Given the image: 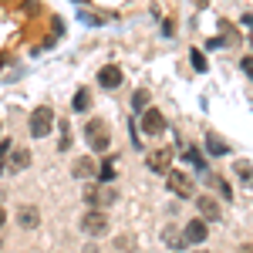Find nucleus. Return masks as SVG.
Wrapping results in <instances>:
<instances>
[{"instance_id":"f257e3e1","label":"nucleus","mask_w":253,"mask_h":253,"mask_svg":"<svg viewBox=\"0 0 253 253\" xmlns=\"http://www.w3.org/2000/svg\"><path fill=\"white\" fill-rule=\"evenodd\" d=\"M84 203H88L91 210H105V206L115 203V189H112V186H88V189H84Z\"/></svg>"},{"instance_id":"f03ea898","label":"nucleus","mask_w":253,"mask_h":253,"mask_svg":"<svg viewBox=\"0 0 253 253\" xmlns=\"http://www.w3.org/2000/svg\"><path fill=\"white\" fill-rule=\"evenodd\" d=\"M51 125H54V112H51L47 105L34 108V115H31V135H34V138H44L47 132H51Z\"/></svg>"},{"instance_id":"7ed1b4c3","label":"nucleus","mask_w":253,"mask_h":253,"mask_svg":"<svg viewBox=\"0 0 253 253\" xmlns=\"http://www.w3.org/2000/svg\"><path fill=\"white\" fill-rule=\"evenodd\" d=\"M84 135H88V145H91L95 152H105V149H108V125H105L101 118H95V122H88Z\"/></svg>"},{"instance_id":"20e7f679","label":"nucleus","mask_w":253,"mask_h":253,"mask_svg":"<svg viewBox=\"0 0 253 253\" xmlns=\"http://www.w3.org/2000/svg\"><path fill=\"white\" fill-rule=\"evenodd\" d=\"M81 230H84L88 236L108 233V216H105V210H88V216L81 219Z\"/></svg>"},{"instance_id":"39448f33","label":"nucleus","mask_w":253,"mask_h":253,"mask_svg":"<svg viewBox=\"0 0 253 253\" xmlns=\"http://www.w3.org/2000/svg\"><path fill=\"white\" fill-rule=\"evenodd\" d=\"M166 179H169V189H172L175 196H182V199H189V196H193V179H189L186 172L169 169V172H166Z\"/></svg>"},{"instance_id":"423d86ee","label":"nucleus","mask_w":253,"mask_h":253,"mask_svg":"<svg viewBox=\"0 0 253 253\" xmlns=\"http://www.w3.org/2000/svg\"><path fill=\"white\" fill-rule=\"evenodd\" d=\"M142 132L145 135H162L166 132V118H162L159 108H145L142 112Z\"/></svg>"},{"instance_id":"0eeeda50","label":"nucleus","mask_w":253,"mask_h":253,"mask_svg":"<svg viewBox=\"0 0 253 253\" xmlns=\"http://www.w3.org/2000/svg\"><path fill=\"white\" fill-rule=\"evenodd\" d=\"M203 240H206V223H203V219H189L186 230H182V243H186V247H196V243H203Z\"/></svg>"},{"instance_id":"6e6552de","label":"nucleus","mask_w":253,"mask_h":253,"mask_svg":"<svg viewBox=\"0 0 253 253\" xmlns=\"http://www.w3.org/2000/svg\"><path fill=\"white\" fill-rule=\"evenodd\" d=\"M149 169L159 172V175H166L172 169V152H169V149H156V152L149 156Z\"/></svg>"},{"instance_id":"1a4fd4ad","label":"nucleus","mask_w":253,"mask_h":253,"mask_svg":"<svg viewBox=\"0 0 253 253\" xmlns=\"http://www.w3.org/2000/svg\"><path fill=\"white\" fill-rule=\"evenodd\" d=\"M196 206H199L203 219H210V223L223 219V210H219V203H216V199H210V196H199V199H196Z\"/></svg>"},{"instance_id":"9d476101","label":"nucleus","mask_w":253,"mask_h":253,"mask_svg":"<svg viewBox=\"0 0 253 253\" xmlns=\"http://www.w3.org/2000/svg\"><path fill=\"white\" fill-rule=\"evenodd\" d=\"M98 81H101V88H118V84H122V68L105 64V68L98 71Z\"/></svg>"},{"instance_id":"9b49d317","label":"nucleus","mask_w":253,"mask_h":253,"mask_svg":"<svg viewBox=\"0 0 253 253\" xmlns=\"http://www.w3.org/2000/svg\"><path fill=\"white\" fill-rule=\"evenodd\" d=\"M17 223L24 226V230H31V226H38V210H34V206H20V213H17Z\"/></svg>"},{"instance_id":"f8f14e48","label":"nucleus","mask_w":253,"mask_h":253,"mask_svg":"<svg viewBox=\"0 0 253 253\" xmlns=\"http://www.w3.org/2000/svg\"><path fill=\"white\" fill-rule=\"evenodd\" d=\"M27 166H31V152H27V149H17V152L10 156V169H14V172H24Z\"/></svg>"},{"instance_id":"ddd939ff","label":"nucleus","mask_w":253,"mask_h":253,"mask_svg":"<svg viewBox=\"0 0 253 253\" xmlns=\"http://www.w3.org/2000/svg\"><path fill=\"white\" fill-rule=\"evenodd\" d=\"M162 240H166V247H169V250H182V247H186V243H182V233H175L172 226L162 233Z\"/></svg>"},{"instance_id":"4468645a","label":"nucleus","mask_w":253,"mask_h":253,"mask_svg":"<svg viewBox=\"0 0 253 253\" xmlns=\"http://www.w3.org/2000/svg\"><path fill=\"white\" fill-rule=\"evenodd\" d=\"M88 105H91V95H88V88H81L75 95V112H88Z\"/></svg>"},{"instance_id":"2eb2a0df","label":"nucleus","mask_w":253,"mask_h":253,"mask_svg":"<svg viewBox=\"0 0 253 253\" xmlns=\"http://www.w3.org/2000/svg\"><path fill=\"white\" fill-rule=\"evenodd\" d=\"M145 105H149V91H145V88H138L135 95H132V108H135V112H142Z\"/></svg>"},{"instance_id":"dca6fc26","label":"nucleus","mask_w":253,"mask_h":253,"mask_svg":"<svg viewBox=\"0 0 253 253\" xmlns=\"http://www.w3.org/2000/svg\"><path fill=\"white\" fill-rule=\"evenodd\" d=\"M206 145H210V152H213V156H223V152H226V142H219L216 135L206 138Z\"/></svg>"},{"instance_id":"f3484780","label":"nucleus","mask_w":253,"mask_h":253,"mask_svg":"<svg viewBox=\"0 0 253 253\" xmlns=\"http://www.w3.org/2000/svg\"><path fill=\"white\" fill-rule=\"evenodd\" d=\"M95 172V162H91V159H81L78 166H75V175H91Z\"/></svg>"},{"instance_id":"a211bd4d","label":"nucleus","mask_w":253,"mask_h":253,"mask_svg":"<svg viewBox=\"0 0 253 253\" xmlns=\"http://www.w3.org/2000/svg\"><path fill=\"white\" fill-rule=\"evenodd\" d=\"M98 175H101V179H105V182H108V179H112V175H115V166H112V162H108V159H105V162H101V166H98Z\"/></svg>"},{"instance_id":"6ab92c4d","label":"nucleus","mask_w":253,"mask_h":253,"mask_svg":"<svg viewBox=\"0 0 253 253\" xmlns=\"http://www.w3.org/2000/svg\"><path fill=\"white\" fill-rule=\"evenodd\" d=\"M193 68L196 71H206V58H203L199 51H193Z\"/></svg>"},{"instance_id":"aec40b11","label":"nucleus","mask_w":253,"mask_h":253,"mask_svg":"<svg viewBox=\"0 0 253 253\" xmlns=\"http://www.w3.org/2000/svg\"><path fill=\"white\" fill-rule=\"evenodd\" d=\"M7 152H10V138L0 142V172H3V162H7Z\"/></svg>"},{"instance_id":"412c9836","label":"nucleus","mask_w":253,"mask_h":253,"mask_svg":"<svg viewBox=\"0 0 253 253\" xmlns=\"http://www.w3.org/2000/svg\"><path fill=\"white\" fill-rule=\"evenodd\" d=\"M236 172L243 175V179H253V169L247 166V162H236Z\"/></svg>"},{"instance_id":"4be33fe9","label":"nucleus","mask_w":253,"mask_h":253,"mask_svg":"<svg viewBox=\"0 0 253 253\" xmlns=\"http://www.w3.org/2000/svg\"><path fill=\"white\" fill-rule=\"evenodd\" d=\"M240 68H243V71H247V78L253 81V58H243V61H240Z\"/></svg>"},{"instance_id":"5701e85b","label":"nucleus","mask_w":253,"mask_h":253,"mask_svg":"<svg viewBox=\"0 0 253 253\" xmlns=\"http://www.w3.org/2000/svg\"><path fill=\"white\" fill-rule=\"evenodd\" d=\"M3 223H7V210L0 206V226H3Z\"/></svg>"},{"instance_id":"b1692460","label":"nucleus","mask_w":253,"mask_h":253,"mask_svg":"<svg viewBox=\"0 0 253 253\" xmlns=\"http://www.w3.org/2000/svg\"><path fill=\"white\" fill-rule=\"evenodd\" d=\"M243 24H247V27H250V31H253V17H250V14H247V17H243Z\"/></svg>"},{"instance_id":"393cba45","label":"nucleus","mask_w":253,"mask_h":253,"mask_svg":"<svg viewBox=\"0 0 253 253\" xmlns=\"http://www.w3.org/2000/svg\"><path fill=\"white\" fill-rule=\"evenodd\" d=\"M196 253H206V250H196Z\"/></svg>"}]
</instances>
